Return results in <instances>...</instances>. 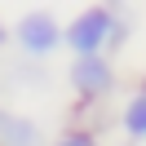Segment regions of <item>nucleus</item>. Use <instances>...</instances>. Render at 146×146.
I'll use <instances>...</instances> for the list:
<instances>
[{
	"instance_id": "nucleus-1",
	"label": "nucleus",
	"mask_w": 146,
	"mask_h": 146,
	"mask_svg": "<svg viewBox=\"0 0 146 146\" xmlns=\"http://www.w3.org/2000/svg\"><path fill=\"white\" fill-rule=\"evenodd\" d=\"M66 84H71L80 106H102L106 98H115L119 71L106 53H75L71 66H66Z\"/></svg>"
},
{
	"instance_id": "nucleus-2",
	"label": "nucleus",
	"mask_w": 146,
	"mask_h": 146,
	"mask_svg": "<svg viewBox=\"0 0 146 146\" xmlns=\"http://www.w3.org/2000/svg\"><path fill=\"white\" fill-rule=\"evenodd\" d=\"M9 40H13V49H18L22 58L49 62V58L62 49V22H58V13H49V9H27L9 27Z\"/></svg>"
},
{
	"instance_id": "nucleus-3",
	"label": "nucleus",
	"mask_w": 146,
	"mask_h": 146,
	"mask_svg": "<svg viewBox=\"0 0 146 146\" xmlns=\"http://www.w3.org/2000/svg\"><path fill=\"white\" fill-rule=\"evenodd\" d=\"M115 13L111 5H89L80 9L71 22H62V49L75 53H106L111 49V36H115Z\"/></svg>"
},
{
	"instance_id": "nucleus-8",
	"label": "nucleus",
	"mask_w": 146,
	"mask_h": 146,
	"mask_svg": "<svg viewBox=\"0 0 146 146\" xmlns=\"http://www.w3.org/2000/svg\"><path fill=\"white\" fill-rule=\"evenodd\" d=\"M102 5H111V9H124V5H133V0H102Z\"/></svg>"
},
{
	"instance_id": "nucleus-4",
	"label": "nucleus",
	"mask_w": 146,
	"mask_h": 146,
	"mask_svg": "<svg viewBox=\"0 0 146 146\" xmlns=\"http://www.w3.org/2000/svg\"><path fill=\"white\" fill-rule=\"evenodd\" d=\"M0 146H44V124L27 111L0 106Z\"/></svg>"
},
{
	"instance_id": "nucleus-7",
	"label": "nucleus",
	"mask_w": 146,
	"mask_h": 146,
	"mask_svg": "<svg viewBox=\"0 0 146 146\" xmlns=\"http://www.w3.org/2000/svg\"><path fill=\"white\" fill-rule=\"evenodd\" d=\"M5 49H9V22L0 18V53H5Z\"/></svg>"
},
{
	"instance_id": "nucleus-6",
	"label": "nucleus",
	"mask_w": 146,
	"mask_h": 146,
	"mask_svg": "<svg viewBox=\"0 0 146 146\" xmlns=\"http://www.w3.org/2000/svg\"><path fill=\"white\" fill-rule=\"evenodd\" d=\"M49 146H102V137H98V128H89V124H71V128H62Z\"/></svg>"
},
{
	"instance_id": "nucleus-5",
	"label": "nucleus",
	"mask_w": 146,
	"mask_h": 146,
	"mask_svg": "<svg viewBox=\"0 0 146 146\" xmlns=\"http://www.w3.org/2000/svg\"><path fill=\"white\" fill-rule=\"evenodd\" d=\"M115 124H119V133H124L128 142H146V84H137V89L124 98Z\"/></svg>"
}]
</instances>
